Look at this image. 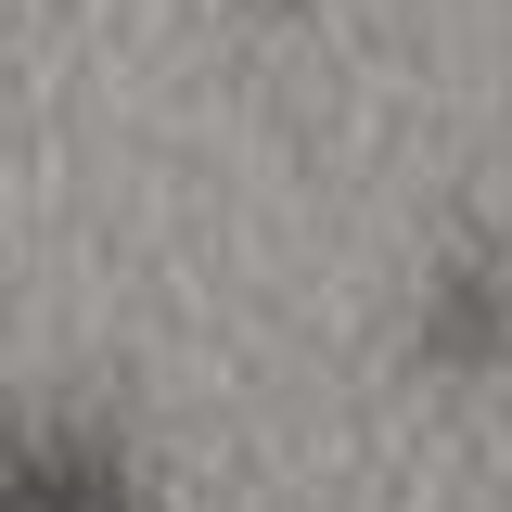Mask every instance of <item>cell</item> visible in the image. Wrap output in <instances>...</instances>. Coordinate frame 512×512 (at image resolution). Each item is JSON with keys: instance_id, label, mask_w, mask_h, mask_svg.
<instances>
[{"instance_id": "cell-1", "label": "cell", "mask_w": 512, "mask_h": 512, "mask_svg": "<svg viewBox=\"0 0 512 512\" xmlns=\"http://www.w3.org/2000/svg\"><path fill=\"white\" fill-rule=\"evenodd\" d=\"M0 512H154L141 474L90 436H13L0 448Z\"/></svg>"}, {"instance_id": "cell-2", "label": "cell", "mask_w": 512, "mask_h": 512, "mask_svg": "<svg viewBox=\"0 0 512 512\" xmlns=\"http://www.w3.org/2000/svg\"><path fill=\"white\" fill-rule=\"evenodd\" d=\"M500 269H448L436 282V320H423V346H436L448 372H474V359H487V346H500Z\"/></svg>"}]
</instances>
